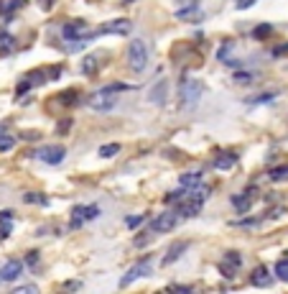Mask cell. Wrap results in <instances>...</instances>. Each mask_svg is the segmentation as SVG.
<instances>
[{
    "label": "cell",
    "instance_id": "cell-27",
    "mask_svg": "<svg viewBox=\"0 0 288 294\" xmlns=\"http://www.w3.org/2000/svg\"><path fill=\"white\" fill-rule=\"evenodd\" d=\"M38 292V287L36 284H23V287H18L16 289V294H36Z\"/></svg>",
    "mask_w": 288,
    "mask_h": 294
},
{
    "label": "cell",
    "instance_id": "cell-6",
    "mask_svg": "<svg viewBox=\"0 0 288 294\" xmlns=\"http://www.w3.org/2000/svg\"><path fill=\"white\" fill-rule=\"evenodd\" d=\"M87 105L92 108V110L108 113V110H112V108H115V100H112V95H110V92L100 90V92H95V95H89V97H87Z\"/></svg>",
    "mask_w": 288,
    "mask_h": 294
},
{
    "label": "cell",
    "instance_id": "cell-14",
    "mask_svg": "<svg viewBox=\"0 0 288 294\" xmlns=\"http://www.w3.org/2000/svg\"><path fill=\"white\" fill-rule=\"evenodd\" d=\"M232 205H235L237 212H248V210L252 208V195L245 189L242 195H235V197H232Z\"/></svg>",
    "mask_w": 288,
    "mask_h": 294
},
{
    "label": "cell",
    "instance_id": "cell-25",
    "mask_svg": "<svg viewBox=\"0 0 288 294\" xmlns=\"http://www.w3.org/2000/svg\"><path fill=\"white\" fill-rule=\"evenodd\" d=\"M232 49H235V43H232V41H224L222 46H219V51H217V56H219L222 62H224V59H227V56L232 54Z\"/></svg>",
    "mask_w": 288,
    "mask_h": 294
},
{
    "label": "cell",
    "instance_id": "cell-7",
    "mask_svg": "<svg viewBox=\"0 0 288 294\" xmlns=\"http://www.w3.org/2000/svg\"><path fill=\"white\" fill-rule=\"evenodd\" d=\"M176 223H179L176 212H161L153 223H150V233H169L176 228Z\"/></svg>",
    "mask_w": 288,
    "mask_h": 294
},
{
    "label": "cell",
    "instance_id": "cell-37",
    "mask_svg": "<svg viewBox=\"0 0 288 294\" xmlns=\"http://www.w3.org/2000/svg\"><path fill=\"white\" fill-rule=\"evenodd\" d=\"M141 220H143V217H130V220H128V225L135 228V225H141Z\"/></svg>",
    "mask_w": 288,
    "mask_h": 294
},
{
    "label": "cell",
    "instance_id": "cell-18",
    "mask_svg": "<svg viewBox=\"0 0 288 294\" xmlns=\"http://www.w3.org/2000/svg\"><path fill=\"white\" fill-rule=\"evenodd\" d=\"M26 3L28 0H0V13H3V16H10V13L26 8Z\"/></svg>",
    "mask_w": 288,
    "mask_h": 294
},
{
    "label": "cell",
    "instance_id": "cell-34",
    "mask_svg": "<svg viewBox=\"0 0 288 294\" xmlns=\"http://www.w3.org/2000/svg\"><path fill=\"white\" fill-rule=\"evenodd\" d=\"M26 200H28V202H46V197H38V195H28Z\"/></svg>",
    "mask_w": 288,
    "mask_h": 294
},
{
    "label": "cell",
    "instance_id": "cell-1",
    "mask_svg": "<svg viewBox=\"0 0 288 294\" xmlns=\"http://www.w3.org/2000/svg\"><path fill=\"white\" fill-rule=\"evenodd\" d=\"M204 95V82L202 80H186L181 84V92H179V100H181V110H194L199 105V100Z\"/></svg>",
    "mask_w": 288,
    "mask_h": 294
},
{
    "label": "cell",
    "instance_id": "cell-20",
    "mask_svg": "<svg viewBox=\"0 0 288 294\" xmlns=\"http://www.w3.org/2000/svg\"><path fill=\"white\" fill-rule=\"evenodd\" d=\"M117 151H120V143H105V146H100V156L102 159H112V156H117Z\"/></svg>",
    "mask_w": 288,
    "mask_h": 294
},
{
    "label": "cell",
    "instance_id": "cell-15",
    "mask_svg": "<svg viewBox=\"0 0 288 294\" xmlns=\"http://www.w3.org/2000/svg\"><path fill=\"white\" fill-rule=\"evenodd\" d=\"M240 253L237 251H230L227 253V258H224V263H222V271H224V276H235V269L240 266Z\"/></svg>",
    "mask_w": 288,
    "mask_h": 294
},
{
    "label": "cell",
    "instance_id": "cell-24",
    "mask_svg": "<svg viewBox=\"0 0 288 294\" xmlns=\"http://www.w3.org/2000/svg\"><path fill=\"white\" fill-rule=\"evenodd\" d=\"M270 34H273V26H270V23H260V26H257L255 31H252L255 39H268Z\"/></svg>",
    "mask_w": 288,
    "mask_h": 294
},
{
    "label": "cell",
    "instance_id": "cell-22",
    "mask_svg": "<svg viewBox=\"0 0 288 294\" xmlns=\"http://www.w3.org/2000/svg\"><path fill=\"white\" fill-rule=\"evenodd\" d=\"M105 92H110V95H117V92H128V90H135L133 84H123V82H117V84H108V87H102Z\"/></svg>",
    "mask_w": 288,
    "mask_h": 294
},
{
    "label": "cell",
    "instance_id": "cell-3",
    "mask_svg": "<svg viewBox=\"0 0 288 294\" xmlns=\"http://www.w3.org/2000/svg\"><path fill=\"white\" fill-rule=\"evenodd\" d=\"M97 215H100L97 205H77V208L72 210V228H82L84 223L95 220Z\"/></svg>",
    "mask_w": 288,
    "mask_h": 294
},
{
    "label": "cell",
    "instance_id": "cell-23",
    "mask_svg": "<svg viewBox=\"0 0 288 294\" xmlns=\"http://www.w3.org/2000/svg\"><path fill=\"white\" fill-rule=\"evenodd\" d=\"M13 146H16V138H13L10 133H5V130H3V133H0V151H10Z\"/></svg>",
    "mask_w": 288,
    "mask_h": 294
},
{
    "label": "cell",
    "instance_id": "cell-17",
    "mask_svg": "<svg viewBox=\"0 0 288 294\" xmlns=\"http://www.w3.org/2000/svg\"><path fill=\"white\" fill-rule=\"evenodd\" d=\"M235 164H237V156H235V154H227V151L215 159V169H217V171H227V169H232Z\"/></svg>",
    "mask_w": 288,
    "mask_h": 294
},
{
    "label": "cell",
    "instance_id": "cell-9",
    "mask_svg": "<svg viewBox=\"0 0 288 294\" xmlns=\"http://www.w3.org/2000/svg\"><path fill=\"white\" fill-rule=\"evenodd\" d=\"M21 274H23V263H21L18 258L5 261V263H3V269H0V279H3V282H16Z\"/></svg>",
    "mask_w": 288,
    "mask_h": 294
},
{
    "label": "cell",
    "instance_id": "cell-5",
    "mask_svg": "<svg viewBox=\"0 0 288 294\" xmlns=\"http://www.w3.org/2000/svg\"><path fill=\"white\" fill-rule=\"evenodd\" d=\"M130 31H133L130 18H115V21L102 23V28H100V34H112V36H128Z\"/></svg>",
    "mask_w": 288,
    "mask_h": 294
},
{
    "label": "cell",
    "instance_id": "cell-32",
    "mask_svg": "<svg viewBox=\"0 0 288 294\" xmlns=\"http://www.w3.org/2000/svg\"><path fill=\"white\" fill-rule=\"evenodd\" d=\"M273 54H276V56H283V54H288V43H281V46H278L276 51H273Z\"/></svg>",
    "mask_w": 288,
    "mask_h": 294
},
{
    "label": "cell",
    "instance_id": "cell-10",
    "mask_svg": "<svg viewBox=\"0 0 288 294\" xmlns=\"http://www.w3.org/2000/svg\"><path fill=\"white\" fill-rule=\"evenodd\" d=\"M166 97H169V82H166V80H158L153 87H150L148 100L153 102V105H166Z\"/></svg>",
    "mask_w": 288,
    "mask_h": 294
},
{
    "label": "cell",
    "instance_id": "cell-28",
    "mask_svg": "<svg viewBox=\"0 0 288 294\" xmlns=\"http://www.w3.org/2000/svg\"><path fill=\"white\" fill-rule=\"evenodd\" d=\"M10 235V220H3V223H0V241H5Z\"/></svg>",
    "mask_w": 288,
    "mask_h": 294
},
{
    "label": "cell",
    "instance_id": "cell-13",
    "mask_svg": "<svg viewBox=\"0 0 288 294\" xmlns=\"http://www.w3.org/2000/svg\"><path fill=\"white\" fill-rule=\"evenodd\" d=\"M202 171H186V174H181L179 176V182H181V187H189V189H196L202 184Z\"/></svg>",
    "mask_w": 288,
    "mask_h": 294
},
{
    "label": "cell",
    "instance_id": "cell-35",
    "mask_svg": "<svg viewBox=\"0 0 288 294\" xmlns=\"http://www.w3.org/2000/svg\"><path fill=\"white\" fill-rule=\"evenodd\" d=\"M169 289H174V292H191L189 287H181V284H171Z\"/></svg>",
    "mask_w": 288,
    "mask_h": 294
},
{
    "label": "cell",
    "instance_id": "cell-19",
    "mask_svg": "<svg viewBox=\"0 0 288 294\" xmlns=\"http://www.w3.org/2000/svg\"><path fill=\"white\" fill-rule=\"evenodd\" d=\"M16 51V39L8 31H0V54H13Z\"/></svg>",
    "mask_w": 288,
    "mask_h": 294
},
{
    "label": "cell",
    "instance_id": "cell-2",
    "mask_svg": "<svg viewBox=\"0 0 288 294\" xmlns=\"http://www.w3.org/2000/svg\"><path fill=\"white\" fill-rule=\"evenodd\" d=\"M128 64H130V69L135 72V75L145 72V67H148V43L143 39H133L130 41V46H128Z\"/></svg>",
    "mask_w": 288,
    "mask_h": 294
},
{
    "label": "cell",
    "instance_id": "cell-36",
    "mask_svg": "<svg viewBox=\"0 0 288 294\" xmlns=\"http://www.w3.org/2000/svg\"><path fill=\"white\" fill-rule=\"evenodd\" d=\"M28 263H31V266H34V263H38V253H36V251H31V256H28Z\"/></svg>",
    "mask_w": 288,
    "mask_h": 294
},
{
    "label": "cell",
    "instance_id": "cell-12",
    "mask_svg": "<svg viewBox=\"0 0 288 294\" xmlns=\"http://www.w3.org/2000/svg\"><path fill=\"white\" fill-rule=\"evenodd\" d=\"M186 248H189V243H184V241H176V243L169 248V253L163 256V261H161V263H163V266H171L174 261H179L181 256L186 253Z\"/></svg>",
    "mask_w": 288,
    "mask_h": 294
},
{
    "label": "cell",
    "instance_id": "cell-16",
    "mask_svg": "<svg viewBox=\"0 0 288 294\" xmlns=\"http://www.w3.org/2000/svg\"><path fill=\"white\" fill-rule=\"evenodd\" d=\"M97 69H100V59H97L95 54H87V56L82 59V75L92 77V75H97Z\"/></svg>",
    "mask_w": 288,
    "mask_h": 294
},
{
    "label": "cell",
    "instance_id": "cell-30",
    "mask_svg": "<svg viewBox=\"0 0 288 294\" xmlns=\"http://www.w3.org/2000/svg\"><path fill=\"white\" fill-rule=\"evenodd\" d=\"M257 3V0H237V10H248Z\"/></svg>",
    "mask_w": 288,
    "mask_h": 294
},
{
    "label": "cell",
    "instance_id": "cell-31",
    "mask_svg": "<svg viewBox=\"0 0 288 294\" xmlns=\"http://www.w3.org/2000/svg\"><path fill=\"white\" fill-rule=\"evenodd\" d=\"M31 87H34V84H31V82H28V80H23V82H21V84H18V97H21V95H23V92H28V90H31Z\"/></svg>",
    "mask_w": 288,
    "mask_h": 294
},
{
    "label": "cell",
    "instance_id": "cell-21",
    "mask_svg": "<svg viewBox=\"0 0 288 294\" xmlns=\"http://www.w3.org/2000/svg\"><path fill=\"white\" fill-rule=\"evenodd\" d=\"M273 271H276V276L281 282H288V258H281L276 266H273Z\"/></svg>",
    "mask_w": 288,
    "mask_h": 294
},
{
    "label": "cell",
    "instance_id": "cell-4",
    "mask_svg": "<svg viewBox=\"0 0 288 294\" xmlns=\"http://www.w3.org/2000/svg\"><path fill=\"white\" fill-rule=\"evenodd\" d=\"M150 274V258H143V261H138V263H135V266L123 276V279H120V287H130L133 282H138V279H143V276H148Z\"/></svg>",
    "mask_w": 288,
    "mask_h": 294
},
{
    "label": "cell",
    "instance_id": "cell-33",
    "mask_svg": "<svg viewBox=\"0 0 288 294\" xmlns=\"http://www.w3.org/2000/svg\"><path fill=\"white\" fill-rule=\"evenodd\" d=\"M3 220H13V210H3V212H0V223H3Z\"/></svg>",
    "mask_w": 288,
    "mask_h": 294
},
{
    "label": "cell",
    "instance_id": "cell-11",
    "mask_svg": "<svg viewBox=\"0 0 288 294\" xmlns=\"http://www.w3.org/2000/svg\"><path fill=\"white\" fill-rule=\"evenodd\" d=\"M250 284H252V287H260V289H268V287L273 284V276L268 274L265 266H257V269L250 274Z\"/></svg>",
    "mask_w": 288,
    "mask_h": 294
},
{
    "label": "cell",
    "instance_id": "cell-8",
    "mask_svg": "<svg viewBox=\"0 0 288 294\" xmlns=\"http://www.w3.org/2000/svg\"><path fill=\"white\" fill-rule=\"evenodd\" d=\"M36 156H38L41 161H46V164H62L64 156H67V151L62 149V146H43V149L36 151Z\"/></svg>",
    "mask_w": 288,
    "mask_h": 294
},
{
    "label": "cell",
    "instance_id": "cell-26",
    "mask_svg": "<svg viewBox=\"0 0 288 294\" xmlns=\"http://www.w3.org/2000/svg\"><path fill=\"white\" fill-rule=\"evenodd\" d=\"M270 179H276V182H281V179H288V167L273 169V171H270Z\"/></svg>",
    "mask_w": 288,
    "mask_h": 294
},
{
    "label": "cell",
    "instance_id": "cell-29",
    "mask_svg": "<svg viewBox=\"0 0 288 294\" xmlns=\"http://www.w3.org/2000/svg\"><path fill=\"white\" fill-rule=\"evenodd\" d=\"M235 80H237V82H252L255 77L250 75V72H235Z\"/></svg>",
    "mask_w": 288,
    "mask_h": 294
}]
</instances>
